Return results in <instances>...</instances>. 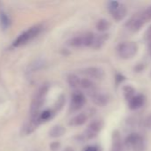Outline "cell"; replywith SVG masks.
<instances>
[{
    "label": "cell",
    "instance_id": "obj_1",
    "mask_svg": "<svg viewBox=\"0 0 151 151\" xmlns=\"http://www.w3.org/2000/svg\"><path fill=\"white\" fill-rule=\"evenodd\" d=\"M48 90H49V87L48 85H43L42 87H40L38 88V90L36 92L31 104H30V127H35L36 126H37L36 120L39 115L40 110L45 101L46 96L48 94Z\"/></svg>",
    "mask_w": 151,
    "mask_h": 151
},
{
    "label": "cell",
    "instance_id": "obj_2",
    "mask_svg": "<svg viewBox=\"0 0 151 151\" xmlns=\"http://www.w3.org/2000/svg\"><path fill=\"white\" fill-rule=\"evenodd\" d=\"M124 142V147L131 151L146 150V139L139 133H131L128 134Z\"/></svg>",
    "mask_w": 151,
    "mask_h": 151
},
{
    "label": "cell",
    "instance_id": "obj_3",
    "mask_svg": "<svg viewBox=\"0 0 151 151\" xmlns=\"http://www.w3.org/2000/svg\"><path fill=\"white\" fill-rule=\"evenodd\" d=\"M138 50H139L138 43L133 41L122 42L116 48L117 56L125 60L131 59L133 57H135V55L138 53Z\"/></svg>",
    "mask_w": 151,
    "mask_h": 151
},
{
    "label": "cell",
    "instance_id": "obj_4",
    "mask_svg": "<svg viewBox=\"0 0 151 151\" xmlns=\"http://www.w3.org/2000/svg\"><path fill=\"white\" fill-rule=\"evenodd\" d=\"M42 29H43V26L41 24H37V25H35V26L29 27L28 29H27L26 31L21 33L13 41L12 46L17 48V47H20V46L28 43L32 39H34L36 35H38L40 34V32L42 31Z\"/></svg>",
    "mask_w": 151,
    "mask_h": 151
},
{
    "label": "cell",
    "instance_id": "obj_5",
    "mask_svg": "<svg viewBox=\"0 0 151 151\" xmlns=\"http://www.w3.org/2000/svg\"><path fill=\"white\" fill-rule=\"evenodd\" d=\"M108 10L116 21L123 20L127 14L126 5L118 1H109L108 3Z\"/></svg>",
    "mask_w": 151,
    "mask_h": 151
},
{
    "label": "cell",
    "instance_id": "obj_6",
    "mask_svg": "<svg viewBox=\"0 0 151 151\" xmlns=\"http://www.w3.org/2000/svg\"><path fill=\"white\" fill-rule=\"evenodd\" d=\"M146 24L144 19L142 18V15L141 13V11H138L137 12L133 13L125 22V27L127 30H129L132 33H137L139 32Z\"/></svg>",
    "mask_w": 151,
    "mask_h": 151
},
{
    "label": "cell",
    "instance_id": "obj_7",
    "mask_svg": "<svg viewBox=\"0 0 151 151\" xmlns=\"http://www.w3.org/2000/svg\"><path fill=\"white\" fill-rule=\"evenodd\" d=\"M104 127V122L102 119H94L93 121H92L89 126L87 127V128L85 129V131L84 132L82 137L84 140H92L93 138H95L99 133L102 130Z\"/></svg>",
    "mask_w": 151,
    "mask_h": 151
},
{
    "label": "cell",
    "instance_id": "obj_8",
    "mask_svg": "<svg viewBox=\"0 0 151 151\" xmlns=\"http://www.w3.org/2000/svg\"><path fill=\"white\" fill-rule=\"evenodd\" d=\"M86 99L84 94L80 92H76L73 94L70 101V105H69V111L70 112H76L79 111L85 104Z\"/></svg>",
    "mask_w": 151,
    "mask_h": 151
},
{
    "label": "cell",
    "instance_id": "obj_9",
    "mask_svg": "<svg viewBox=\"0 0 151 151\" xmlns=\"http://www.w3.org/2000/svg\"><path fill=\"white\" fill-rule=\"evenodd\" d=\"M147 97L144 94L142 93H136L134 96H133L127 103H128V107L131 111H138L142 107L144 106L146 104Z\"/></svg>",
    "mask_w": 151,
    "mask_h": 151
},
{
    "label": "cell",
    "instance_id": "obj_10",
    "mask_svg": "<svg viewBox=\"0 0 151 151\" xmlns=\"http://www.w3.org/2000/svg\"><path fill=\"white\" fill-rule=\"evenodd\" d=\"M89 95H90L93 104H95L96 105L101 106V107L106 106L109 103V100H110V97L109 96V95L102 93V92H100L97 89L95 91L90 93Z\"/></svg>",
    "mask_w": 151,
    "mask_h": 151
},
{
    "label": "cell",
    "instance_id": "obj_11",
    "mask_svg": "<svg viewBox=\"0 0 151 151\" xmlns=\"http://www.w3.org/2000/svg\"><path fill=\"white\" fill-rule=\"evenodd\" d=\"M82 73L84 75H86L87 77L93 79V80H102L105 77V72L102 68L96 67V66H91L84 69L82 71Z\"/></svg>",
    "mask_w": 151,
    "mask_h": 151
},
{
    "label": "cell",
    "instance_id": "obj_12",
    "mask_svg": "<svg viewBox=\"0 0 151 151\" xmlns=\"http://www.w3.org/2000/svg\"><path fill=\"white\" fill-rule=\"evenodd\" d=\"M124 142L121 137V134L118 130H114L112 133V147L111 150L123 151L124 150Z\"/></svg>",
    "mask_w": 151,
    "mask_h": 151
},
{
    "label": "cell",
    "instance_id": "obj_13",
    "mask_svg": "<svg viewBox=\"0 0 151 151\" xmlns=\"http://www.w3.org/2000/svg\"><path fill=\"white\" fill-rule=\"evenodd\" d=\"M87 115L84 112L82 113H79L77 115H76L75 117H73L69 122V125L71 126V127H79V126H83L86 121H87Z\"/></svg>",
    "mask_w": 151,
    "mask_h": 151
},
{
    "label": "cell",
    "instance_id": "obj_14",
    "mask_svg": "<svg viewBox=\"0 0 151 151\" xmlns=\"http://www.w3.org/2000/svg\"><path fill=\"white\" fill-rule=\"evenodd\" d=\"M109 37V34H106V33L100 34V35H95L94 42H93V44L92 48H93L95 50L101 49L105 44V42L108 41Z\"/></svg>",
    "mask_w": 151,
    "mask_h": 151
},
{
    "label": "cell",
    "instance_id": "obj_15",
    "mask_svg": "<svg viewBox=\"0 0 151 151\" xmlns=\"http://www.w3.org/2000/svg\"><path fill=\"white\" fill-rule=\"evenodd\" d=\"M80 88L88 91L89 94L97 89L95 83L91 79H88V78H85L80 81Z\"/></svg>",
    "mask_w": 151,
    "mask_h": 151
},
{
    "label": "cell",
    "instance_id": "obj_16",
    "mask_svg": "<svg viewBox=\"0 0 151 151\" xmlns=\"http://www.w3.org/2000/svg\"><path fill=\"white\" fill-rule=\"evenodd\" d=\"M68 45L70 47H74V48H80V47H85V43H84V37L83 35H79V36H75L73 38H70L68 41Z\"/></svg>",
    "mask_w": 151,
    "mask_h": 151
},
{
    "label": "cell",
    "instance_id": "obj_17",
    "mask_svg": "<svg viewBox=\"0 0 151 151\" xmlns=\"http://www.w3.org/2000/svg\"><path fill=\"white\" fill-rule=\"evenodd\" d=\"M123 95L125 99L128 102L133 96L136 95V89L131 85H125L123 87Z\"/></svg>",
    "mask_w": 151,
    "mask_h": 151
},
{
    "label": "cell",
    "instance_id": "obj_18",
    "mask_svg": "<svg viewBox=\"0 0 151 151\" xmlns=\"http://www.w3.org/2000/svg\"><path fill=\"white\" fill-rule=\"evenodd\" d=\"M66 130L63 127L61 126H54L50 131H49V135L52 138H59L65 134Z\"/></svg>",
    "mask_w": 151,
    "mask_h": 151
},
{
    "label": "cell",
    "instance_id": "obj_19",
    "mask_svg": "<svg viewBox=\"0 0 151 151\" xmlns=\"http://www.w3.org/2000/svg\"><path fill=\"white\" fill-rule=\"evenodd\" d=\"M110 27H111V23L106 19H101L96 23V28L101 32H105L109 30Z\"/></svg>",
    "mask_w": 151,
    "mask_h": 151
},
{
    "label": "cell",
    "instance_id": "obj_20",
    "mask_svg": "<svg viewBox=\"0 0 151 151\" xmlns=\"http://www.w3.org/2000/svg\"><path fill=\"white\" fill-rule=\"evenodd\" d=\"M67 81H68V83H69V87H71L72 88H77L80 87V81H81V79L77 75H76V74H73V73L69 74L68 76Z\"/></svg>",
    "mask_w": 151,
    "mask_h": 151
},
{
    "label": "cell",
    "instance_id": "obj_21",
    "mask_svg": "<svg viewBox=\"0 0 151 151\" xmlns=\"http://www.w3.org/2000/svg\"><path fill=\"white\" fill-rule=\"evenodd\" d=\"M141 13H142V18L144 19L146 23L149 22V21H151V4L148 5L144 9L141 10Z\"/></svg>",
    "mask_w": 151,
    "mask_h": 151
},
{
    "label": "cell",
    "instance_id": "obj_22",
    "mask_svg": "<svg viewBox=\"0 0 151 151\" xmlns=\"http://www.w3.org/2000/svg\"><path fill=\"white\" fill-rule=\"evenodd\" d=\"M0 22H1V25L4 28L8 27L10 25V19L6 15V13L3 11L0 12Z\"/></svg>",
    "mask_w": 151,
    "mask_h": 151
},
{
    "label": "cell",
    "instance_id": "obj_23",
    "mask_svg": "<svg viewBox=\"0 0 151 151\" xmlns=\"http://www.w3.org/2000/svg\"><path fill=\"white\" fill-rule=\"evenodd\" d=\"M142 127H143L145 129H147V130H151V112L142 119Z\"/></svg>",
    "mask_w": 151,
    "mask_h": 151
},
{
    "label": "cell",
    "instance_id": "obj_24",
    "mask_svg": "<svg viewBox=\"0 0 151 151\" xmlns=\"http://www.w3.org/2000/svg\"><path fill=\"white\" fill-rule=\"evenodd\" d=\"M146 69V65L144 63H138L134 65L133 67V71L134 73H142L144 70Z\"/></svg>",
    "mask_w": 151,
    "mask_h": 151
},
{
    "label": "cell",
    "instance_id": "obj_25",
    "mask_svg": "<svg viewBox=\"0 0 151 151\" xmlns=\"http://www.w3.org/2000/svg\"><path fill=\"white\" fill-rule=\"evenodd\" d=\"M64 102H65V100H64V96H61L58 99L57 104H55V108H54L55 111H59L62 108V106L64 105Z\"/></svg>",
    "mask_w": 151,
    "mask_h": 151
},
{
    "label": "cell",
    "instance_id": "obj_26",
    "mask_svg": "<svg viewBox=\"0 0 151 151\" xmlns=\"http://www.w3.org/2000/svg\"><path fill=\"white\" fill-rule=\"evenodd\" d=\"M125 80H126V77H125V75H123L122 73H117L116 76H115V81H116V84H117V85L121 84V83L124 82Z\"/></svg>",
    "mask_w": 151,
    "mask_h": 151
},
{
    "label": "cell",
    "instance_id": "obj_27",
    "mask_svg": "<svg viewBox=\"0 0 151 151\" xmlns=\"http://www.w3.org/2000/svg\"><path fill=\"white\" fill-rule=\"evenodd\" d=\"M144 40L146 42H151V25L147 28V30L145 31V34H144Z\"/></svg>",
    "mask_w": 151,
    "mask_h": 151
},
{
    "label": "cell",
    "instance_id": "obj_28",
    "mask_svg": "<svg viewBox=\"0 0 151 151\" xmlns=\"http://www.w3.org/2000/svg\"><path fill=\"white\" fill-rule=\"evenodd\" d=\"M84 151H100V150H99V148H98L97 146H93V145H92V146L86 147Z\"/></svg>",
    "mask_w": 151,
    "mask_h": 151
},
{
    "label": "cell",
    "instance_id": "obj_29",
    "mask_svg": "<svg viewBox=\"0 0 151 151\" xmlns=\"http://www.w3.org/2000/svg\"><path fill=\"white\" fill-rule=\"evenodd\" d=\"M59 147H60V144H59L58 142H54V143L51 144V149H52V150H57L59 149Z\"/></svg>",
    "mask_w": 151,
    "mask_h": 151
},
{
    "label": "cell",
    "instance_id": "obj_30",
    "mask_svg": "<svg viewBox=\"0 0 151 151\" xmlns=\"http://www.w3.org/2000/svg\"><path fill=\"white\" fill-rule=\"evenodd\" d=\"M64 151H75L72 148H69V147H68V148H66L65 150H64Z\"/></svg>",
    "mask_w": 151,
    "mask_h": 151
},
{
    "label": "cell",
    "instance_id": "obj_31",
    "mask_svg": "<svg viewBox=\"0 0 151 151\" xmlns=\"http://www.w3.org/2000/svg\"><path fill=\"white\" fill-rule=\"evenodd\" d=\"M148 50H149V54H150V56L151 58V48H148Z\"/></svg>",
    "mask_w": 151,
    "mask_h": 151
},
{
    "label": "cell",
    "instance_id": "obj_32",
    "mask_svg": "<svg viewBox=\"0 0 151 151\" xmlns=\"http://www.w3.org/2000/svg\"><path fill=\"white\" fill-rule=\"evenodd\" d=\"M148 48H151V42L148 43Z\"/></svg>",
    "mask_w": 151,
    "mask_h": 151
},
{
    "label": "cell",
    "instance_id": "obj_33",
    "mask_svg": "<svg viewBox=\"0 0 151 151\" xmlns=\"http://www.w3.org/2000/svg\"><path fill=\"white\" fill-rule=\"evenodd\" d=\"M110 151H114V150H110Z\"/></svg>",
    "mask_w": 151,
    "mask_h": 151
}]
</instances>
